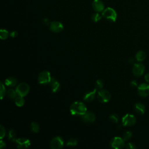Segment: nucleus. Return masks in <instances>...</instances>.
Returning <instances> with one entry per match:
<instances>
[{"label": "nucleus", "mask_w": 149, "mask_h": 149, "mask_svg": "<svg viewBox=\"0 0 149 149\" xmlns=\"http://www.w3.org/2000/svg\"><path fill=\"white\" fill-rule=\"evenodd\" d=\"M95 86L97 88H99L101 89L103 87V82L101 80H97L96 81V83H95Z\"/></svg>", "instance_id": "30"}, {"label": "nucleus", "mask_w": 149, "mask_h": 149, "mask_svg": "<svg viewBox=\"0 0 149 149\" xmlns=\"http://www.w3.org/2000/svg\"><path fill=\"white\" fill-rule=\"evenodd\" d=\"M29 90L30 87L27 83H21L16 87V91L18 95L24 97L28 94V93L29 92Z\"/></svg>", "instance_id": "3"}, {"label": "nucleus", "mask_w": 149, "mask_h": 149, "mask_svg": "<svg viewBox=\"0 0 149 149\" xmlns=\"http://www.w3.org/2000/svg\"><path fill=\"white\" fill-rule=\"evenodd\" d=\"M96 91H97V88H95L94 90H92L91 91H89L86 93L84 95V98H83L84 100L87 102L92 101L95 98Z\"/></svg>", "instance_id": "15"}, {"label": "nucleus", "mask_w": 149, "mask_h": 149, "mask_svg": "<svg viewBox=\"0 0 149 149\" xmlns=\"http://www.w3.org/2000/svg\"><path fill=\"white\" fill-rule=\"evenodd\" d=\"M134 111L135 112L140 115H142L143 113H144L145 111H146V108L144 104L140 103V102H137L134 105Z\"/></svg>", "instance_id": "16"}, {"label": "nucleus", "mask_w": 149, "mask_h": 149, "mask_svg": "<svg viewBox=\"0 0 149 149\" xmlns=\"http://www.w3.org/2000/svg\"><path fill=\"white\" fill-rule=\"evenodd\" d=\"M17 80L12 77L7 78L5 81V84L9 87H13L17 84Z\"/></svg>", "instance_id": "18"}, {"label": "nucleus", "mask_w": 149, "mask_h": 149, "mask_svg": "<svg viewBox=\"0 0 149 149\" xmlns=\"http://www.w3.org/2000/svg\"><path fill=\"white\" fill-rule=\"evenodd\" d=\"M0 129H1V130H0V137L2 139L5 136V127L2 125H1Z\"/></svg>", "instance_id": "31"}, {"label": "nucleus", "mask_w": 149, "mask_h": 149, "mask_svg": "<svg viewBox=\"0 0 149 149\" xmlns=\"http://www.w3.org/2000/svg\"><path fill=\"white\" fill-rule=\"evenodd\" d=\"M102 16L104 18L111 22H115L117 19V13L116 11L113 8L110 7L105 9L102 11Z\"/></svg>", "instance_id": "2"}, {"label": "nucleus", "mask_w": 149, "mask_h": 149, "mask_svg": "<svg viewBox=\"0 0 149 149\" xmlns=\"http://www.w3.org/2000/svg\"><path fill=\"white\" fill-rule=\"evenodd\" d=\"M122 125L125 126H130L133 125L136 122V118L133 115L126 114L122 119Z\"/></svg>", "instance_id": "4"}, {"label": "nucleus", "mask_w": 149, "mask_h": 149, "mask_svg": "<svg viewBox=\"0 0 149 149\" xmlns=\"http://www.w3.org/2000/svg\"><path fill=\"white\" fill-rule=\"evenodd\" d=\"M132 133L130 131H127L124 133L123 136V139L125 141H126L129 140L132 137Z\"/></svg>", "instance_id": "27"}, {"label": "nucleus", "mask_w": 149, "mask_h": 149, "mask_svg": "<svg viewBox=\"0 0 149 149\" xmlns=\"http://www.w3.org/2000/svg\"><path fill=\"white\" fill-rule=\"evenodd\" d=\"M111 146L112 148L116 149H120L124 147L125 140L119 137H115L111 141Z\"/></svg>", "instance_id": "8"}, {"label": "nucleus", "mask_w": 149, "mask_h": 149, "mask_svg": "<svg viewBox=\"0 0 149 149\" xmlns=\"http://www.w3.org/2000/svg\"><path fill=\"white\" fill-rule=\"evenodd\" d=\"M146 58V54L143 51H139L136 54V59L137 61L140 62L144 61Z\"/></svg>", "instance_id": "19"}, {"label": "nucleus", "mask_w": 149, "mask_h": 149, "mask_svg": "<svg viewBox=\"0 0 149 149\" xmlns=\"http://www.w3.org/2000/svg\"><path fill=\"white\" fill-rule=\"evenodd\" d=\"M98 100L100 102L105 103L108 102L111 99V94L106 90H101L98 93Z\"/></svg>", "instance_id": "5"}, {"label": "nucleus", "mask_w": 149, "mask_h": 149, "mask_svg": "<svg viewBox=\"0 0 149 149\" xmlns=\"http://www.w3.org/2000/svg\"><path fill=\"white\" fill-rule=\"evenodd\" d=\"M109 119L110 120L113 122V123H117L118 120H119V118L118 116L116 114H112L109 116Z\"/></svg>", "instance_id": "29"}, {"label": "nucleus", "mask_w": 149, "mask_h": 149, "mask_svg": "<svg viewBox=\"0 0 149 149\" xmlns=\"http://www.w3.org/2000/svg\"><path fill=\"white\" fill-rule=\"evenodd\" d=\"M137 84H138V83H137V82L136 80H133V81H132L131 83H130V85H131V86L133 87H137V85H138Z\"/></svg>", "instance_id": "33"}, {"label": "nucleus", "mask_w": 149, "mask_h": 149, "mask_svg": "<svg viewBox=\"0 0 149 149\" xmlns=\"http://www.w3.org/2000/svg\"><path fill=\"white\" fill-rule=\"evenodd\" d=\"M70 111L73 115H83L87 112V108L85 104L82 102L76 101L71 105Z\"/></svg>", "instance_id": "1"}, {"label": "nucleus", "mask_w": 149, "mask_h": 149, "mask_svg": "<svg viewBox=\"0 0 149 149\" xmlns=\"http://www.w3.org/2000/svg\"><path fill=\"white\" fill-rule=\"evenodd\" d=\"M5 146H6V145H5V142H3V141L1 140V141H0V148H2L5 147Z\"/></svg>", "instance_id": "35"}, {"label": "nucleus", "mask_w": 149, "mask_h": 149, "mask_svg": "<svg viewBox=\"0 0 149 149\" xmlns=\"http://www.w3.org/2000/svg\"><path fill=\"white\" fill-rule=\"evenodd\" d=\"M50 84H51V86L52 88V90L53 92H56L60 87V84L58 82V81L54 77H51V81H50Z\"/></svg>", "instance_id": "17"}, {"label": "nucleus", "mask_w": 149, "mask_h": 149, "mask_svg": "<svg viewBox=\"0 0 149 149\" xmlns=\"http://www.w3.org/2000/svg\"><path fill=\"white\" fill-rule=\"evenodd\" d=\"M17 32L15 31H12V33H10V36L12 37H15L17 36Z\"/></svg>", "instance_id": "36"}, {"label": "nucleus", "mask_w": 149, "mask_h": 149, "mask_svg": "<svg viewBox=\"0 0 149 149\" xmlns=\"http://www.w3.org/2000/svg\"><path fill=\"white\" fill-rule=\"evenodd\" d=\"M30 129H31V130L32 132H35V133H37L39 131L40 127H39V125L37 123L32 122L30 125Z\"/></svg>", "instance_id": "23"}, {"label": "nucleus", "mask_w": 149, "mask_h": 149, "mask_svg": "<svg viewBox=\"0 0 149 149\" xmlns=\"http://www.w3.org/2000/svg\"><path fill=\"white\" fill-rule=\"evenodd\" d=\"M144 79H145V80H146L147 82L149 83V73H147V74H145V76H144Z\"/></svg>", "instance_id": "34"}, {"label": "nucleus", "mask_w": 149, "mask_h": 149, "mask_svg": "<svg viewBox=\"0 0 149 149\" xmlns=\"http://www.w3.org/2000/svg\"><path fill=\"white\" fill-rule=\"evenodd\" d=\"M7 95L8 97H9L11 99H14L16 98V95H17V93L16 91V90H14L12 88H9L7 90L6 92Z\"/></svg>", "instance_id": "20"}, {"label": "nucleus", "mask_w": 149, "mask_h": 149, "mask_svg": "<svg viewBox=\"0 0 149 149\" xmlns=\"http://www.w3.org/2000/svg\"><path fill=\"white\" fill-rule=\"evenodd\" d=\"M77 144V141L76 139H70L66 143V146L68 147H73L76 146Z\"/></svg>", "instance_id": "25"}, {"label": "nucleus", "mask_w": 149, "mask_h": 149, "mask_svg": "<svg viewBox=\"0 0 149 149\" xmlns=\"http://www.w3.org/2000/svg\"><path fill=\"white\" fill-rule=\"evenodd\" d=\"M50 30L54 33L61 32L63 29V26L62 23L58 21H53L50 23Z\"/></svg>", "instance_id": "12"}, {"label": "nucleus", "mask_w": 149, "mask_h": 149, "mask_svg": "<svg viewBox=\"0 0 149 149\" xmlns=\"http://www.w3.org/2000/svg\"><path fill=\"white\" fill-rule=\"evenodd\" d=\"M82 119L86 122H93L95 119V115L91 112H86V113L83 115Z\"/></svg>", "instance_id": "14"}, {"label": "nucleus", "mask_w": 149, "mask_h": 149, "mask_svg": "<svg viewBox=\"0 0 149 149\" xmlns=\"http://www.w3.org/2000/svg\"><path fill=\"white\" fill-rule=\"evenodd\" d=\"M137 91L139 94L143 97L149 95V84L143 83L138 86Z\"/></svg>", "instance_id": "9"}, {"label": "nucleus", "mask_w": 149, "mask_h": 149, "mask_svg": "<svg viewBox=\"0 0 149 149\" xmlns=\"http://www.w3.org/2000/svg\"><path fill=\"white\" fill-rule=\"evenodd\" d=\"M23 97L18 96L15 98V104L18 107H22L24 104V100L23 98Z\"/></svg>", "instance_id": "21"}, {"label": "nucleus", "mask_w": 149, "mask_h": 149, "mask_svg": "<svg viewBox=\"0 0 149 149\" xmlns=\"http://www.w3.org/2000/svg\"><path fill=\"white\" fill-rule=\"evenodd\" d=\"M9 33L5 29H1L0 31V37L2 40H5L8 37Z\"/></svg>", "instance_id": "24"}, {"label": "nucleus", "mask_w": 149, "mask_h": 149, "mask_svg": "<svg viewBox=\"0 0 149 149\" xmlns=\"http://www.w3.org/2000/svg\"><path fill=\"white\" fill-rule=\"evenodd\" d=\"M92 6L97 12H101L104 10V4L101 0H94L92 3Z\"/></svg>", "instance_id": "13"}, {"label": "nucleus", "mask_w": 149, "mask_h": 149, "mask_svg": "<svg viewBox=\"0 0 149 149\" xmlns=\"http://www.w3.org/2000/svg\"><path fill=\"white\" fill-rule=\"evenodd\" d=\"M126 148L127 149H135L136 148V147L133 143H128L126 146Z\"/></svg>", "instance_id": "32"}, {"label": "nucleus", "mask_w": 149, "mask_h": 149, "mask_svg": "<svg viewBox=\"0 0 149 149\" xmlns=\"http://www.w3.org/2000/svg\"><path fill=\"white\" fill-rule=\"evenodd\" d=\"M0 93H1V98L2 99L5 94V87L3 84L1 82V88H0Z\"/></svg>", "instance_id": "28"}, {"label": "nucleus", "mask_w": 149, "mask_h": 149, "mask_svg": "<svg viewBox=\"0 0 149 149\" xmlns=\"http://www.w3.org/2000/svg\"><path fill=\"white\" fill-rule=\"evenodd\" d=\"M101 18V16H100V15L97 12V13H94L91 16V19L94 22H98L99 21Z\"/></svg>", "instance_id": "26"}, {"label": "nucleus", "mask_w": 149, "mask_h": 149, "mask_svg": "<svg viewBox=\"0 0 149 149\" xmlns=\"http://www.w3.org/2000/svg\"><path fill=\"white\" fill-rule=\"evenodd\" d=\"M132 71L135 76L140 77L144 74L145 72V67L144 65L141 63H135L133 65Z\"/></svg>", "instance_id": "7"}, {"label": "nucleus", "mask_w": 149, "mask_h": 149, "mask_svg": "<svg viewBox=\"0 0 149 149\" xmlns=\"http://www.w3.org/2000/svg\"><path fill=\"white\" fill-rule=\"evenodd\" d=\"M51 77L50 76V73L49 72L44 70L41 72L38 77V80L39 83L40 84H47L49 83L51 81Z\"/></svg>", "instance_id": "6"}, {"label": "nucleus", "mask_w": 149, "mask_h": 149, "mask_svg": "<svg viewBox=\"0 0 149 149\" xmlns=\"http://www.w3.org/2000/svg\"><path fill=\"white\" fill-rule=\"evenodd\" d=\"M51 147L52 149L61 148L63 146V140L59 136L54 137L51 141Z\"/></svg>", "instance_id": "11"}, {"label": "nucleus", "mask_w": 149, "mask_h": 149, "mask_svg": "<svg viewBox=\"0 0 149 149\" xmlns=\"http://www.w3.org/2000/svg\"><path fill=\"white\" fill-rule=\"evenodd\" d=\"M17 147L20 149H24L29 148L30 146V141L26 138H19L17 139L15 141Z\"/></svg>", "instance_id": "10"}, {"label": "nucleus", "mask_w": 149, "mask_h": 149, "mask_svg": "<svg viewBox=\"0 0 149 149\" xmlns=\"http://www.w3.org/2000/svg\"><path fill=\"white\" fill-rule=\"evenodd\" d=\"M8 139L11 141H16V133L15 130H10L8 132Z\"/></svg>", "instance_id": "22"}]
</instances>
